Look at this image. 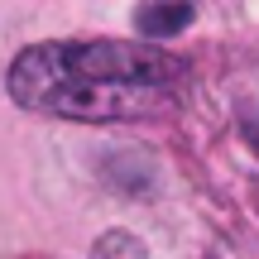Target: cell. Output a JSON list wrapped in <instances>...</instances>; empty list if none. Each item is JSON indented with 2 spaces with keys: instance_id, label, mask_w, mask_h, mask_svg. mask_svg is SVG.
<instances>
[{
  "instance_id": "6da1fadb",
  "label": "cell",
  "mask_w": 259,
  "mask_h": 259,
  "mask_svg": "<svg viewBox=\"0 0 259 259\" xmlns=\"http://www.w3.org/2000/svg\"><path fill=\"white\" fill-rule=\"evenodd\" d=\"M187 63L158 44H34L10 67V96L24 111L67 120H139L183 96Z\"/></svg>"
},
{
  "instance_id": "7a4b0ae2",
  "label": "cell",
  "mask_w": 259,
  "mask_h": 259,
  "mask_svg": "<svg viewBox=\"0 0 259 259\" xmlns=\"http://www.w3.org/2000/svg\"><path fill=\"white\" fill-rule=\"evenodd\" d=\"M187 24H192V0H149V5L139 10V34L158 38V44L183 34Z\"/></svg>"
},
{
  "instance_id": "3957f363",
  "label": "cell",
  "mask_w": 259,
  "mask_h": 259,
  "mask_svg": "<svg viewBox=\"0 0 259 259\" xmlns=\"http://www.w3.org/2000/svg\"><path fill=\"white\" fill-rule=\"evenodd\" d=\"M96 259H144V245H139L135 235L111 231V235H101V245H96Z\"/></svg>"
},
{
  "instance_id": "277c9868",
  "label": "cell",
  "mask_w": 259,
  "mask_h": 259,
  "mask_svg": "<svg viewBox=\"0 0 259 259\" xmlns=\"http://www.w3.org/2000/svg\"><path fill=\"white\" fill-rule=\"evenodd\" d=\"M240 135H245V144H250L254 154H259V106H254V111H245V115H240Z\"/></svg>"
}]
</instances>
